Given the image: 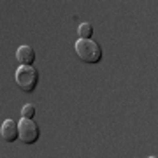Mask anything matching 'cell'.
Wrapping results in <instances>:
<instances>
[{
    "instance_id": "cell-1",
    "label": "cell",
    "mask_w": 158,
    "mask_h": 158,
    "mask_svg": "<svg viewBox=\"0 0 158 158\" xmlns=\"http://www.w3.org/2000/svg\"><path fill=\"white\" fill-rule=\"evenodd\" d=\"M76 55L85 63H98L102 60V48L91 39H77L76 40Z\"/></svg>"
},
{
    "instance_id": "cell-2",
    "label": "cell",
    "mask_w": 158,
    "mask_h": 158,
    "mask_svg": "<svg viewBox=\"0 0 158 158\" xmlns=\"http://www.w3.org/2000/svg\"><path fill=\"white\" fill-rule=\"evenodd\" d=\"M14 77H16L19 90L25 91V93H32L39 83V70L34 65H19Z\"/></svg>"
},
{
    "instance_id": "cell-3",
    "label": "cell",
    "mask_w": 158,
    "mask_h": 158,
    "mask_svg": "<svg viewBox=\"0 0 158 158\" xmlns=\"http://www.w3.org/2000/svg\"><path fill=\"white\" fill-rule=\"evenodd\" d=\"M18 127H19V141L23 144H35V142L39 141L40 128L34 119L21 118L18 121Z\"/></svg>"
},
{
    "instance_id": "cell-4",
    "label": "cell",
    "mask_w": 158,
    "mask_h": 158,
    "mask_svg": "<svg viewBox=\"0 0 158 158\" xmlns=\"http://www.w3.org/2000/svg\"><path fill=\"white\" fill-rule=\"evenodd\" d=\"M0 135L6 142L12 144V142H16L19 139V127L14 119H6L2 127H0Z\"/></svg>"
},
{
    "instance_id": "cell-5",
    "label": "cell",
    "mask_w": 158,
    "mask_h": 158,
    "mask_svg": "<svg viewBox=\"0 0 158 158\" xmlns=\"http://www.w3.org/2000/svg\"><path fill=\"white\" fill-rule=\"evenodd\" d=\"M16 60L21 65H34L35 62V51L30 48V46H19L16 51Z\"/></svg>"
},
{
    "instance_id": "cell-6",
    "label": "cell",
    "mask_w": 158,
    "mask_h": 158,
    "mask_svg": "<svg viewBox=\"0 0 158 158\" xmlns=\"http://www.w3.org/2000/svg\"><path fill=\"white\" fill-rule=\"evenodd\" d=\"M77 34H79V39H91V35H93V25L88 21L81 23L77 28Z\"/></svg>"
},
{
    "instance_id": "cell-7",
    "label": "cell",
    "mask_w": 158,
    "mask_h": 158,
    "mask_svg": "<svg viewBox=\"0 0 158 158\" xmlns=\"http://www.w3.org/2000/svg\"><path fill=\"white\" fill-rule=\"evenodd\" d=\"M21 116H23V118H27V119H34V116H35V107L32 106V104H27V106H23Z\"/></svg>"
},
{
    "instance_id": "cell-8",
    "label": "cell",
    "mask_w": 158,
    "mask_h": 158,
    "mask_svg": "<svg viewBox=\"0 0 158 158\" xmlns=\"http://www.w3.org/2000/svg\"><path fill=\"white\" fill-rule=\"evenodd\" d=\"M149 158H156V156H149Z\"/></svg>"
}]
</instances>
